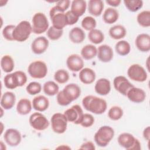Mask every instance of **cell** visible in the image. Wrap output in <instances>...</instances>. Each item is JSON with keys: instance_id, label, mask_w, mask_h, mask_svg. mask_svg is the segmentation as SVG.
I'll return each mask as SVG.
<instances>
[{"instance_id": "6da1fadb", "label": "cell", "mask_w": 150, "mask_h": 150, "mask_svg": "<svg viewBox=\"0 0 150 150\" xmlns=\"http://www.w3.org/2000/svg\"><path fill=\"white\" fill-rule=\"evenodd\" d=\"M80 94V87L75 83H70L66 85L62 91L57 94V102L60 105L67 106L72 101L77 100Z\"/></svg>"}, {"instance_id": "7a4b0ae2", "label": "cell", "mask_w": 150, "mask_h": 150, "mask_svg": "<svg viewBox=\"0 0 150 150\" xmlns=\"http://www.w3.org/2000/svg\"><path fill=\"white\" fill-rule=\"evenodd\" d=\"M83 107L95 114H102L107 110V104L105 100L92 95L84 97L82 100Z\"/></svg>"}, {"instance_id": "3957f363", "label": "cell", "mask_w": 150, "mask_h": 150, "mask_svg": "<svg viewBox=\"0 0 150 150\" xmlns=\"http://www.w3.org/2000/svg\"><path fill=\"white\" fill-rule=\"evenodd\" d=\"M26 81L27 76L25 73L20 70L8 74L4 78V85L8 89H15L18 87H22Z\"/></svg>"}, {"instance_id": "277c9868", "label": "cell", "mask_w": 150, "mask_h": 150, "mask_svg": "<svg viewBox=\"0 0 150 150\" xmlns=\"http://www.w3.org/2000/svg\"><path fill=\"white\" fill-rule=\"evenodd\" d=\"M114 136V129L110 126L103 125L95 133L94 141L100 147H105L108 145Z\"/></svg>"}, {"instance_id": "5b68a950", "label": "cell", "mask_w": 150, "mask_h": 150, "mask_svg": "<svg viewBox=\"0 0 150 150\" xmlns=\"http://www.w3.org/2000/svg\"><path fill=\"white\" fill-rule=\"evenodd\" d=\"M32 32V27L29 22L22 21L19 22L13 31V38L14 40L22 42L26 41Z\"/></svg>"}, {"instance_id": "8992f818", "label": "cell", "mask_w": 150, "mask_h": 150, "mask_svg": "<svg viewBox=\"0 0 150 150\" xmlns=\"http://www.w3.org/2000/svg\"><path fill=\"white\" fill-rule=\"evenodd\" d=\"M118 144L127 150H140L141 149V143L135 138L133 135L123 132L119 135L118 139Z\"/></svg>"}, {"instance_id": "52a82bcc", "label": "cell", "mask_w": 150, "mask_h": 150, "mask_svg": "<svg viewBox=\"0 0 150 150\" xmlns=\"http://www.w3.org/2000/svg\"><path fill=\"white\" fill-rule=\"evenodd\" d=\"M49 21L46 15L42 12L36 13L32 18V32L35 34H41L49 29Z\"/></svg>"}, {"instance_id": "ba28073f", "label": "cell", "mask_w": 150, "mask_h": 150, "mask_svg": "<svg viewBox=\"0 0 150 150\" xmlns=\"http://www.w3.org/2000/svg\"><path fill=\"white\" fill-rule=\"evenodd\" d=\"M28 71L30 76L33 79H43L47 75V67L44 62L36 60L29 65Z\"/></svg>"}, {"instance_id": "9c48e42d", "label": "cell", "mask_w": 150, "mask_h": 150, "mask_svg": "<svg viewBox=\"0 0 150 150\" xmlns=\"http://www.w3.org/2000/svg\"><path fill=\"white\" fill-rule=\"evenodd\" d=\"M52 129L54 132L59 134H63L67 129V120L64 114L56 112L50 120Z\"/></svg>"}, {"instance_id": "30bf717a", "label": "cell", "mask_w": 150, "mask_h": 150, "mask_svg": "<svg viewBox=\"0 0 150 150\" xmlns=\"http://www.w3.org/2000/svg\"><path fill=\"white\" fill-rule=\"evenodd\" d=\"M128 77L135 81L144 82L146 80L148 74L145 69L138 64L131 65L127 70Z\"/></svg>"}, {"instance_id": "8fae6325", "label": "cell", "mask_w": 150, "mask_h": 150, "mask_svg": "<svg viewBox=\"0 0 150 150\" xmlns=\"http://www.w3.org/2000/svg\"><path fill=\"white\" fill-rule=\"evenodd\" d=\"M30 125L37 131H43L47 129L49 125V122L47 118L40 112H34L29 117Z\"/></svg>"}, {"instance_id": "7c38bea8", "label": "cell", "mask_w": 150, "mask_h": 150, "mask_svg": "<svg viewBox=\"0 0 150 150\" xmlns=\"http://www.w3.org/2000/svg\"><path fill=\"white\" fill-rule=\"evenodd\" d=\"M67 121L74 124H80L83 116V111L79 105L76 104L64 112Z\"/></svg>"}, {"instance_id": "4fadbf2b", "label": "cell", "mask_w": 150, "mask_h": 150, "mask_svg": "<svg viewBox=\"0 0 150 150\" xmlns=\"http://www.w3.org/2000/svg\"><path fill=\"white\" fill-rule=\"evenodd\" d=\"M49 15L54 28L57 29L63 30V29L67 25L64 13L58 12L54 6L50 9Z\"/></svg>"}, {"instance_id": "5bb4252c", "label": "cell", "mask_w": 150, "mask_h": 150, "mask_svg": "<svg viewBox=\"0 0 150 150\" xmlns=\"http://www.w3.org/2000/svg\"><path fill=\"white\" fill-rule=\"evenodd\" d=\"M114 88L122 95L125 96L128 91L134 87V86L123 76H118L115 77L113 81Z\"/></svg>"}, {"instance_id": "9a60e30c", "label": "cell", "mask_w": 150, "mask_h": 150, "mask_svg": "<svg viewBox=\"0 0 150 150\" xmlns=\"http://www.w3.org/2000/svg\"><path fill=\"white\" fill-rule=\"evenodd\" d=\"M4 139L8 145L16 146L21 143L22 135L18 130L14 128H9L5 132Z\"/></svg>"}, {"instance_id": "2e32d148", "label": "cell", "mask_w": 150, "mask_h": 150, "mask_svg": "<svg viewBox=\"0 0 150 150\" xmlns=\"http://www.w3.org/2000/svg\"><path fill=\"white\" fill-rule=\"evenodd\" d=\"M66 65L71 71L78 72L83 69L84 61L79 54H72L67 58Z\"/></svg>"}, {"instance_id": "e0dca14e", "label": "cell", "mask_w": 150, "mask_h": 150, "mask_svg": "<svg viewBox=\"0 0 150 150\" xmlns=\"http://www.w3.org/2000/svg\"><path fill=\"white\" fill-rule=\"evenodd\" d=\"M49 42L48 39L45 36H39L32 42L31 44V50L36 54L43 53L48 48Z\"/></svg>"}, {"instance_id": "ac0fdd59", "label": "cell", "mask_w": 150, "mask_h": 150, "mask_svg": "<svg viewBox=\"0 0 150 150\" xmlns=\"http://www.w3.org/2000/svg\"><path fill=\"white\" fill-rule=\"evenodd\" d=\"M126 96L131 102L141 103L145 100L146 93L143 89L134 86L128 91Z\"/></svg>"}, {"instance_id": "d6986e66", "label": "cell", "mask_w": 150, "mask_h": 150, "mask_svg": "<svg viewBox=\"0 0 150 150\" xmlns=\"http://www.w3.org/2000/svg\"><path fill=\"white\" fill-rule=\"evenodd\" d=\"M97 57L103 63L110 62L113 58L112 49L107 45H102L97 48Z\"/></svg>"}, {"instance_id": "ffe728a7", "label": "cell", "mask_w": 150, "mask_h": 150, "mask_svg": "<svg viewBox=\"0 0 150 150\" xmlns=\"http://www.w3.org/2000/svg\"><path fill=\"white\" fill-rule=\"evenodd\" d=\"M137 49L142 52H148L150 50V36L147 33L138 35L135 41Z\"/></svg>"}, {"instance_id": "44dd1931", "label": "cell", "mask_w": 150, "mask_h": 150, "mask_svg": "<svg viewBox=\"0 0 150 150\" xmlns=\"http://www.w3.org/2000/svg\"><path fill=\"white\" fill-rule=\"evenodd\" d=\"M95 91L100 96H106L111 91V83L105 78L98 79L94 86Z\"/></svg>"}, {"instance_id": "7402d4cb", "label": "cell", "mask_w": 150, "mask_h": 150, "mask_svg": "<svg viewBox=\"0 0 150 150\" xmlns=\"http://www.w3.org/2000/svg\"><path fill=\"white\" fill-rule=\"evenodd\" d=\"M79 77L80 80L84 84H90L93 83L96 77L95 71L88 67L83 68L80 71Z\"/></svg>"}, {"instance_id": "603a6c76", "label": "cell", "mask_w": 150, "mask_h": 150, "mask_svg": "<svg viewBox=\"0 0 150 150\" xmlns=\"http://www.w3.org/2000/svg\"><path fill=\"white\" fill-rule=\"evenodd\" d=\"M32 107L34 110L43 112L46 111L49 106V101L47 97L40 95L35 97L32 100Z\"/></svg>"}, {"instance_id": "cb8c5ba5", "label": "cell", "mask_w": 150, "mask_h": 150, "mask_svg": "<svg viewBox=\"0 0 150 150\" xmlns=\"http://www.w3.org/2000/svg\"><path fill=\"white\" fill-rule=\"evenodd\" d=\"M16 102L15 94L11 91L4 93L1 99V105L5 110H10L14 106Z\"/></svg>"}, {"instance_id": "d4e9b609", "label": "cell", "mask_w": 150, "mask_h": 150, "mask_svg": "<svg viewBox=\"0 0 150 150\" xmlns=\"http://www.w3.org/2000/svg\"><path fill=\"white\" fill-rule=\"evenodd\" d=\"M104 2L101 0H90L88 2V11L94 16H100L104 9Z\"/></svg>"}, {"instance_id": "484cf974", "label": "cell", "mask_w": 150, "mask_h": 150, "mask_svg": "<svg viewBox=\"0 0 150 150\" xmlns=\"http://www.w3.org/2000/svg\"><path fill=\"white\" fill-rule=\"evenodd\" d=\"M70 40L73 43H82L86 38V35L84 30L79 27H74L72 28L69 33Z\"/></svg>"}, {"instance_id": "4316f807", "label": "cell", "mask_w": 150, "mask_h": 150, "mask_svg": "<svg viewBox=\"0 0 150 150\" xmlns=\"http://www.w3.org/2000/svg\"><path fill=\"white\" fill-rule=\"evenodd\" d=\"M86 8V1L84 0H74L71 2L70 11L79 18L85 13Z\"/></svg>"}, {"instance_id": "83f0119b", "label": "cell", "mask_w": 150, "mask_h": 150, "mask_svg": "<svg viewBox=\"0 0 150 150\" xmlns=\"http://www.w3.org/2000/svg\"><path fill=\"white\" fill-rule=\"evenodd\" d=\"M119 17L118 11L113 8H107L103 15L104 22L107 24H112L117 21Z\"/></svg>"}, {"instance_id": "f1b7e54d", "label": "cell", "mask_w": 150, "mask_h": 150, "mask_svg": "<svg viewBox=\"0 0 150 150\" xmlns=\"http://www.w3.org/2000/svg\"><path fill=\"white\" fill-rule=\"evenodd\" d=\"M32 104L30 101L27 98L21 99L16 105L17 112L22 115L28 114L32 110Z\"/></svg>"}, {"instance_id": "f546056e", "label": "cell", "mask_w": 150, "mask_h": 150, "mask_svg": "<svg viewBox=\"0 0 150 150\" xmlns=\"http://www.w3.org/2000/svg\"><path fill=\"white\" fill-rule=\"evenodd\" d=\"M127 34L125 27L121 25H117L109 29V35L112 39L118 40L124 38Z\"/></svg>"}, {"instance_id": "4dcf8cb0", "label": "cell", "mask_w": 150, "mask_h": 150, "mask_svg": "<svg viewBox=\"0 0 150 150\" xmlns=\"http://www.w3.org/2000/svg\"><path fill=\"white\" fill-rule=\"evenodd\" d=\"M97 54V47L93 45H87L81 50V56L85 60H88L94 58Z\"/></svg>"}, {"instance_id": "1f68e13d", "label": "cell", "mask_w": 150, "mask_h": 150, "mask_svg": "<svg viewBox=\"0 0 150 150\" xmlns=\"http://www.w3.org/2000/svg\"><path fill=\"white\" fill-rule=\"evenodd\" d=\"M1 67L5 73H9L12 71L15 67V63L12 57L8 54L3 56L1 60Z\"/></svg>"}, {"instance_id": "d6a6232c", "label": "cell", "mask_w": 150, "mask_h": 150, "mask_svg": "<svg viewBox=\"0 0 150 150\" xmlns=\"http://www.w3.org/2000/svg\"><path fill=\"white\" fill-rule=\"evenodd\" d=\"M116 52L120 56H124L128 54L131 51V46L126 40H120L115 46Z\"/></svg>"}, {"instance_id": "836d02e7", "label": "cell", "mask_w": 150, "mask_h": 150, "mask_svg": "<svg viewBox=\"0 0 150 150\" xmlns=\"http://www.w3.org/2000/svg\"><path fill=\"white\" fill-rule=\"evenodd\" d=\"M43 90L46 95L53 96L59 93V87L55 82L53 81H47L43 84Z\"/></svg>"}, {"instance_id": "e575fe53", "label": "cell", "mask_w": 150, "mask_h": 150, "mask_svg": "<svg viewBox=\"0 0 150 150\" xmlns=\"http://www.w3.org/2000/svg\"><path fill=\"white\" fill-rule=\"evenodd\" d=\"M89 40L96 45L100 44L104 40V35L103 33L98 29H94L89 32L88 33Z\"/></svg>"}, {"instance_id": "d590c367", "label": "cell", "mask_w": 150, "mask_h": 150, "mask_svg": "<svg viewBox=\"0 0 150 150\" xmlns=\"http://www.w3.org/2000/svg\"><path fill=\"white\" fill-rule=\"evenodd\" d=\"M138 23L144 28L150 26V11H143L139 13L137 17Z\"/></svg>"}, {"instance_id": "8d00e7d4", "label": "cell", "mask_w": 150, "mask_h": 150, "mask_svg": "<svg viewBox=\"0 0 150 150\" xmlns=\"http://www.w3.org/2000/svg\"><path fill=\"white\" fill-rule=\"evenodd\" d=\"M124 3L127 9L132 12L138 11L143 6V2L140 0H125Z\"/></svg>"}, {"instance_id": "74e56055", "label": "cell", "mask_w": 150, "mask_h": 150, "mask_svg": "<svg viewBox=\"0 0 150 150\" xmlns=\"http://www.w3.org/2000/svg\"><path fill=\"white\" fill-rule=\"evenodd\" d=\"M123 110L119 106L111 107L108 112V117L113 121H117L123 115Z\"/></svg>"}, {"instance_id": "f35d334b", "label": "cell", "mask_w": 150, "mask_h": 150, "mask_svg": "<svg viewBox=\"0 0 150 150\" xmlns=\"http://www.w3.org/2000/svg\"><path fill=\"white\" fill-rule=\"evenodd\" d=\"M54 79L59 84H64L69 79V74L64 69H59L57 70L54 74Z\"/></svg>"}, {"instance_id": "ab89813d", "label": "cell", "mask_w": 150, "mask_h": 150, "mask_svg": "<svg viewBox=\"0 0 150 150\" xmlns=\"http://www.w3.org/2000/svg\"><path fill=\"white\" fill-rule=\"evenodd\" d=\"M97 22L96 19L90 16H86L81 21V26L86 30H91L94 29L96 27Z\"/></svg>"}, {"instance_id": "60d3db41", "label": "cell", "mask_w": 150, "mask_h": 150, "mask_svg": "<svg viewBox=\"0 0 150 150\" xmlns=\"http://www.w3.org/2000/svg\"><path fill=\"white\" fill-rule=\"evenodd\" d=\"M63 33V30L57 29L52 26L49 28V29L47 30L46 35L49 39L52 40H56L59 39L62 37Z\"/></svg>"}, {"instance_id": "b9f144b4", "label": "cell", "mask_w": 150, "mask_h": 150, "mask_svg": "<svg viewBox=\"0 0 150 150\" xmlns=\"http://www.w3.org/2000/svg\"><path fill=\"white\" fill-rule=\"evenodd\" d=\"M26 90L30 95H36L40 93L42 86L37 81H32L28 84L26 87Z\"/></svg>"}, {"instance_id": "7bdbcfd3", "label": "cell", "mask_w": 150, "mask_h": 150, "mask_svg": "<svg viewBox=\"0 0 150 150\" xmlns=\"http://www.w3.org/2000/svg\"><path fill=\"white\" fill-rule=\"evenodd\" d=\"M94 123V118L93 116L88 113H86L83 114L82 119L80 124L84 127V128H88L91 127Z\"/></svg>"}, {"instance_id": "ee69618b", "label": "cell", "mask_w": 150, "mask_h": 150, "mask_svg": "<svg viewBox=\"0 0 150 150\" xmlns=\"http://www.w3.org/2000/svg\"><path fill=\"white\" fill-rule=\"evenodd\" d=\"M15 28L13 25H8L6 26L2 30V35L4 38L9 41H13V31Z\"/></svg>"}, {"instance_id": "f6af8a7d", "label": "cell", "mask_w": 150, "mask_h": 150, "mask_svg": "<svg viewBox=\"0 0 150 150\" xmlns=\"http://www.w3.org/2000/svg\"><path fill=\"white\" fill-rule=\"evenodd\" d=\"M70 4V1L69 0L59 1L56 3L54 8L58 12L64 13L69 8Z\"/></svg>"}, {"instance_id": "bcb514c9", "label": "cell", "mask_w": 150, "mask_h": 150, "mask_svg": "<svg viewBox=\"0 0 150 150\" xmlns=\"http://www.w3.org/2000/svg\"><path fill=\"white\" fill-rule=\"evenodd\" d=\"M64 14L67 25H73L79 20V17L71 11H67L66 13H64Z\"/></svg>"}, {"instance_id": "7dc6e473", "label": "cell", "mask_w": 150, "mask_h": 150, "mask_svg": "<svg viewBox=\"0 0 150 150\" xmlns=\"http://www.w3.org/2000/svg\"><path fill=\"white\" fill-rule=\"evenodd\" d=\"M80 149H87V150H94L96 147L94 144L91 141H87L81 144L80 147L79 148Z\"/></svg>"}, {"instance_id": "c3c4849f", "label": "cell", "mask_w": 150, "mask_h": 150, "mask_svg": "<svg viewBox=\"0 0 150 150\" xmlns=\"http://www.w3.org/2000/svg\"><path fill=\"white\" fill-rule=\"evenodd\" d=\"M105 2L112 7H117L120 5L121 1L120 0H107Z\"/></svg>"}, {"instance_id": "681fc988", "label": "cell", "mask_w": 150, "mask_h": 150, "mask_svg": "<svg viewBox=\"0 0 150 150\" xmlns=\"http://www.w3.org/2000/svg\"><path fill=\"white\" fill-rule=\"evenodd\" d=\"M143 137L145 139L149 141L150 138V128L149 126L146 127L143 131Z\"/></svg>"}, {"instance_id": "f907efd6", "label": "cell", "mask_w": 150, "mask_h": 150, "mask_svg": "<svg viewBox=\"0 0 150 150\" xmlns=\"http://www.w3.org/2000/svg\"><path fill=\"white\" fill-rule=\"evenodd\" d=\"M1 127H2V129H1V135L2 134V132H3V127H4V125H3V124H2V122H1Z\"/></svg>"}, {"instance_id": "816d5d0a", "label": "cell", "mask_w": 150, "mask_h": 150, "mask_svg": "<svg viewBox=\"0 0 150 150\" xmlns=\"http://www.w3.org/2000/svg\"><path fill=\"white\" fill-rule=\"evenodd\" d=\"M2 145H4V144H3V142L2 141H1V146H2ZM1 149H4V148H2L1 146Z\"/></svg>"}]
</instances>
